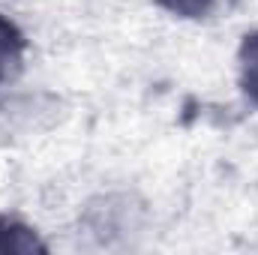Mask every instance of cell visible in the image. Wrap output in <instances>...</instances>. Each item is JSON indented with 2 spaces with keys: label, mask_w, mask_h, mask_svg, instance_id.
<instances>
[{
  "label": "cell",
  "mask_w": 258,
  "mask_h": 255,
  "mask_svg": "<svg viewBox=\"0 0 258 255\" xmlns=\"http://www.w3.org/2000/svg\"><path fill=\"white\" fill-rule=\"evenodd\" d=\"M21 63V42H18V33L0 21V78L12 75Z\"/></svg>",
  "instance_id": "obj_1"
},
{
  "label": "cell",
  "mask_w": 258,
  "mask_h": 255,
  "mask_svg": "<svg viewBox=\"0 0 258 255\" xmlns=\"http://www.w3.org/2000/svg\"><path fill=\"white\" fill-rule=\"evenodd\" d=\"M171 9L183 12V15H192V18H204V15H213L216 9L228 6V0H168Z\"/></svg>",
  "instance_id": "obj_2"
},
{
  "label": "cell",
  "mask_w": 258,
  "mask_h": 255,
  "mask_svg": "<svg viewBox=\"0 0 258 255\" xmlns=\"http://www.w3.org/2000/svg\"><path fill=\"white\" fill-rule=\"evenodd\" d=\"M243 84L252 96H258V36L243 48Z\"/></svg>",
  "instance_id": "obj_3"
}]
</instances>
